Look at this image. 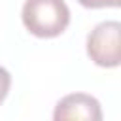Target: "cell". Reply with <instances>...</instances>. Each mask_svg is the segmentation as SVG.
<instances>
[{
    "mask_svg": "<svg viewBox=\"0 0 121 121\" xmlns=\"http://www.w3.org/2000/svg\"><path fill=\"white\" fill-rule=\"evenodd\" d=\"M53 121H102V108L95 96L87 93H72L57 102Z\"/></svg>",
    "mask_w": 121,
    "mask_h": 121,
    "instance_id": "cell-3",
    "label": "cell"
},
{
    "mask_svg": "<svg viewBox=\"0 0 121 121\" xmlns=\"http://www.w3.org/2000/svg\"><path fill=\"white\" fill-rule=\"evenodd\" d=\"M85 8H117L119 0H78Z\"/></svg>",
    "mask_w": 121,
    "mask_h": 121,
    "instance_id": "cell-5",
    "label": "cell"
},
{
    "mask_svg": "<svg viewBox=\"0 0 121 121\" xmlns=\"http://www.w3.org/2000/svg\"><path fill=\"white\" fill-rule=\"evenodd\" d=\"M121 25L117 21H102L98 23L87 36V55L91 60L104 68H113L121 60V45H119Z\"/></svg>",
    "mask_w": 121,
    "mask_h": 121,
    "instance_id": "cell-2",
    "label": "cell"
},
{
    "mask_svg": "<svg viewBox=\"0 0 121 121\" xmlns=\"http://www.w3.org/2000/svg\"><path fill=\"white\" fill-rule=\"evenodd\" d=\"M9 85H11V76H9V72H8L4 66H0V104H2L4 98L8 96Z\"/></svg>",
    "mask_w": 121,
    "mask_h": 121,
    "instance_id": "cell-4",
    "label": "cell"
},
{
    "mask_svg": "<svg viewBox=\"0 0 121 121\" xmlns=\"http://www.w3.org/2000/svg\"><path fill=\"white\" fill-rule=\"evenodd\" d=\"M23 25L38 38H55L70 23V9L64 0H26L23 6Z\"/></svg>",
    "mask_w": 121,
    "mask_h": 121,
    "instance_id": "cell-1",
    "label": "cell"
}]
</instances>
